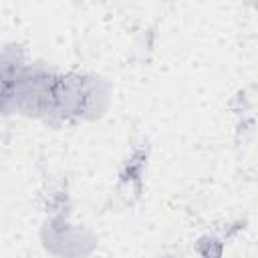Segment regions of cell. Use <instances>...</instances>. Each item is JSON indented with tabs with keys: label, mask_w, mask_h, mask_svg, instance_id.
<instances>
[{
	"label": "cell",
	"mask_w": 258,
	"mask_h": 258,
	"mask_svg": "<svg viewBox=\"0 0 258 258\" xmlns=\"http://www.w3.org/2000/svg\"><path fill=\"white\" fill-rule=\"evenodd\" d=\"M111 83L89 71H69L60 79V125L97 121L111 107Z\"/></svg>",
	"instance_id": "obj_2"
},
{
	"label": "cell",
	"mask_w": 258,
	"mask_h": 258,
	"mask_svg": "<svg viewBox=\"0 0 258 258\" xmlns=\"http://www.w3.org/2000/svg\"><path fill=\"white\" fill-rule=\"evenodd\" d=\"M24 50L18 44H6L0 48V115L16 113V85L26 64Z\"/></svg>",
	"instance_id": "obj_4"
},
{
	"label": "cell",
	"mask_w": 258,
	"mask_h": 258,
	"mask_svg": "<svg viewBox=\"0 0 258 258\" xmlns=\"http://www.w3.org/2000/svg\"><path fill=\"white\" fill-rule=\"evenodd\" d=\"M163 258H173V256H163Z\"/></svg>",
	"instance_id": "obj_5"
},
{
	"label": "cell",
	"mask_w": 258,
	"mask_h": 258,
	"mask_svg": "<svg viewBox=\"0 0 258 258\" xmlns=\"http://www.w3.org/2000/svg\"><path fill=\"white\" fill-rule=\"evenodd\" d=\"M60 79L62 73L56 67L28 60L16 85V113L60 127Z\"/></svg>",
	"instance_id": "obj_1"
},
{
	"label": "cell",
	"mask_w": 258,
	"mask_h": 258,
	"mask_svg": "<svg viewBox=\"0 0 258 258\" xmlns=\"http://www.w3.org/2000/svg\"><path fill=\"white\" fill-rule=\"evenodd\" d=\"M40 242L54 258H89L99 246L95 232L71 222L67 214H54L42 222Z\"/></svg>",
	"instance_id": "obj_3"
}]
</instances>
